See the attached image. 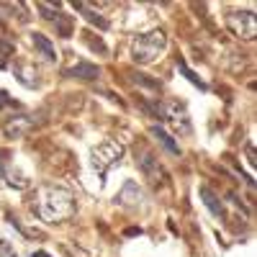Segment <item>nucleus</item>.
I'll list each match as a JSON object with an SVG mask.
<instances>
[{"mask_svg":"<svg viewBox=\"0 0 257 257\" xmlns=\"http://www.w3.org/2000/svg\"><path fill=\"white\" fill-rule=\"evenodd\" d=\"M31 211L44 224H62L77 213V198L62 185H39L31 198Z\"/></svg>","mask_w":257,"mask_h":257,"instance_id":"f257e3e1","label":"nucleus"},{"mask_svg":"<svg viewBox=\"0 0 257 257\" xmlns=\"http://www.w3.org/2000/svg\"><path fill=\"white\" fill-rule=\"evenodd\" d=\"M167 47V34L162 29H152L147 34H139L132 44V57L137 64H152Z\"/></svg>","mask_w":257,"mask_h":257,"instance_id":"f03ea898","label":"nucleus"},{"mask_svg":"<svg viewBox=\"0 0 257 257\" xmlns=\"http://www.w3.org/2000/svg\"><path fill=\"white\" fill-rule=\"evenodd\" d=\"M121 157H123V144L121 142H113V139L98 144L93 152H90V162H93L98 175H105L111 167H116L121 162Z\"/></svg>","mask_w":257,"mask_h":257,"instance_id":"7ed1b4c3","label":"nucleus"},{"mask_svg":"<svg viewBox=\"0 0 257 257\" xmlns=\"http://www.w3.org/2000/svg\"><path fill=\"white\" fill-rule=\"evenodd\" d=\"M224 24L231 36H237L242 41H254L257 39V18L252 11H231L226 13Z\"/></svg>","mask_w":257,"mask_h":257,"instance_id":"20e7f679","label":"nucleus"},{"mask_svg":"<svg viewBox=\"0 0 257 257\" xmlns=\"http://www.w3.org/2000/svg\"><path fill=\"white\" fill-rule=\"evenodd\" d=\"M137 165H139V170H142V175L149 180V185L152 188H160V185H165L167 183V175H165V167L160 165V160L149 152V149H137Z\"/></svg>","mask_w":257,"mask_h":257,"instance_id":"39448f33","label":"nucleus"},{"mask_svg":"<svg viewBox=\"0 0 257 257\" xmlns=\"http://www.w3.org/2000/svg\"><path fill=\"white\" fill-rule=\"evenodd\" d=\"M160 121H167L178 134H190V118H188V111H185V105H180L178 100H167V103H162V108H160Z\"/></svg>","mask_w":257,"mask_h":257,"instance_id":"423d86ee","label":"nucleus"},{"mask_svg":"<svg viewBox=\"0 0 257 257\" xmlns=\"http://www.w3.org/2000/svg\"><path fill=\"white\" fill-rule=\"evenodd\" d=\"M36 128V118L34 116H26V113H13L11 118H6L3 121V134L8 137V139H21V137H26V134H31Z\"/></svg>","mask_w":257,"mask_h":257,"instance_id":"0eeeda50","label":"nucleus"},{"mask_svg":"<svg viewBox=\"0 0 257 257\" xmlns=\"http://www.w3.org/2000/svg\"><path fill=\"white\" fill-rule=\"evenodd\" d=\"M116 203L118 206H123V208H142L144 206V190L139 188V183H134V180H126L123 183V188L116 193Z\"/></svg>","mask_w":257,"mask_h":257,"instance_id":"6e6552de","label":"nucleus"},{"mask_svg":"<svg viewBox=\"0 0 257 257\" xmlns=\"http://www.w3.org/2000/svg\"><path fill=\"white\" fill-rule=\"evenodd\" d=\"M0 178L6 180L8 188H16V190H26V188H29V178H26L24 173H18V170L11 167L8 152H0Z\"/></svg>","mask_w":257,"mask_h":257,"instance_id":"1a4fd4ad","label":"nucleus"},{"mask_svg":"<svg viewBox=\"0 0 257 257\" xmlns=\"http://www.w3.org/2000/svg\"><path fill=\"white\" fill-rule=\"evenodd\" d=\"M64 77H80V80H98L100 77V70L95 67V64H90V62H75L72 67H67L64 70Z\"/></svg>","mask_w":257,"mask_h":257,"instance_id":"9d476101","label":"nucleus"},{"mask_svg":"<svg viewBox=\"0 0 257 257\" xmlns=\"http://www.w3.org/2000/svg\"><path fill=\"white\" fill-rule=\"evenodd\" d=\"M201 201H203V206L211 211V216H216V219L224 216V206H221L219 196H216V193H213L208 185H201Z\"/></svg>","mask_w":257,"mask_h":257,"instance_id":"9b49d317","label":"nucleus"},{"mask_svg":"<svg viewBox=\"0 0 257 257\" xmlns=\"http://www.w3.org/2000/svg\"><path fill=\"white\" fill-rule=\"evenodd\" d=\"M31 44L36 47V52L44 57L47 62H54L57 59V52H54V44L44 36V34H31Z\"/></svg>","mask_w":257,"mask_h":257,"instance_id":"f8f14e48","label":"nucleus"},{"mask_svg":"<svg viewBox=\"0 0 257 257\" xmlns=\"http://www.w3.org/2000/svg\"><path fill=\"white\" fill-rule=\"evenodd\" d=\"M149 134H152L165 149H167V152L170 155H180V147H178V142L173 139V137H170L167 132H165V128H160V126H152V128H149Z\"/></svg>","mask_w":257,"mask_h":257,"instance_id":"ddd939ff","label":"nucleus"},{"mask_svg":"<svg viewBox=\"0 0 257 257\" xmlns=\"http://www.w3.org/2000/svg\"><path fill=\"white\" fill-rule=\"evenodd\" d=\"M13 54H16V41L8 34H0V70L8 67V62H11Z\"/></svg>","mask_w":257,"mask_h":257,"instance_id":"4468645a","label":"nucleus"},{"mask_svg":"<svg viewBox=\"0 0 257 257\" xmlns=\"http://www.w3.org/2000/svg\"><path fill=\"white\" fill-rule=\"evenodd\" d=\"M75 8H77V13H85V18H88L93 26H98V29H108V21H105L93 6H88V3H75Z\"/></svg>","mask_w":257,"mask_h":257,"instance_id":"2eb2a0df","label":"nucleus"},{"mask_svg":"<svg viewBox=\"0 0 257 257\" xmlns=\"http://www.w3.org/2000/svg\"><path fill=\"white\" fill-rule=\"evenodd\" d=\"M16 77L24 82L26 88H36V85H39V80H36V75H34V70L29 67V64H18V67H16Z\"/></svg>","mask_w":257,"mask_h":257,"instance_id":"dca6fc26","label":"nucleus"},{"mask_svg":"<svg viewBox=\"0 0 257 257\" xmlns=\"http://www.w3.org/2000/svg\"><path fill=\"white\" fill-rule=\"evenodd\" d=\"M54 26H57V31L62 34V36H70L72 34V18L67 16V13H57V18H54Z\"/></svg>","mask_w":257,"mask_h":257,"instance_id":"f3484780","label":"nucleus"},{"mask_svg":"<svg viewBox=\"0 0 257 257\" xmlns=\"http://www.w3.org/2000/svg\"><path fill=\"white\" fill-rule=\"evenodd\" d=\"M178 70H180V72H183V75H185V77H188V80L193 82V85H196V88H201V90L206 88V85H203V80H201V77H198L196 72H193V70L188 67V64H185L183 59H178Z\"/></svg>","mask_w":257,"mask_h":257,"instance_id":"a211bd4d","label":"nucleus"},{"mask_svg":"<svg viewBox=\"0 0 257 257\" xmlns=\"http://www.w3.org/2000/svg\"><path fill=\"white\" fill-rule=\"evenodd\" d=\"M0 108H18V103H16L6 90H0Z\"/></svg>","mask_w":257,"mask_h":257,"instance_id":"6ab92c4d","label":"nucleus"},{"mask_svg":"<svg viewBox=\"0 0 257 257\" xmlns=\"http://www.w3.org/2000/svg\"><path fill=\"white\" fill-rule=\"evenodd\" d=\"M0 257H18L16 249L11 247V242H6V239H0Z\"/></svg>","mask_w":257,"mask_h":257,"instance_id":"aec40b11","label":"nucleus"},{"mask_svg":"<svg viewBox=\"0 0 257 257\" xmlns=\"http://www.w3.org/2000/svg\"><path fill=\"white\" fill-rule=\"evenodd\" d=\"M247 155H249V165L254 167V165H257V157H254V147H252V144L247 147Z\"/></svg>","mask_w":257,"mask_h":257,"instance_id":"412c9836","label":"nucleus"}]
</instances>
